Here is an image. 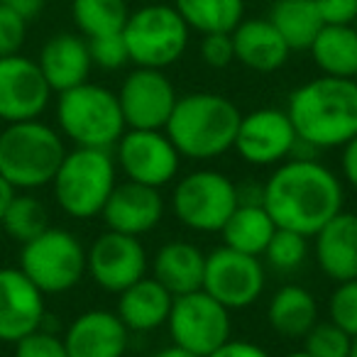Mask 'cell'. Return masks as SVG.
Masks as SVG:
<instances>
[{"label": "cell", "mask_w": 357, "mask_h": 357, "mask_svg": "<svg viewBox=\"0 0 357 357\" xmlns=\"http://www.w3.org/2000/svg\"><path fill=\"white\" fill-rule=\"evenodd\" d=\"M71 17L86 40L123 32L130 17L128 0H71Z\"/></svg>", "instance_id": "obj_30"}, {"label": "cell", "mask_w": 357, "mask_h": 357, "mask_svg": "<svg viewBox=\"0 0 357 357\" xmlns=\"http://www.w3.org/2000/svg\"><path fill=\"white\" fill-rule=\"evenodd\" d=\"M56 130L74 147L113 149L128 125L118 93L86 81L56 93Z\"/></svg>", "instance_id": "obj_6"}, {"label": "cell", "mask_w": 357, "mask_h": 357, "mask_svg": "<svg viewBox=\"0 0 357 357\" xmlns=\"http://www.w3.org/2000/svg\"><path fill=\"white\" fill-rule=\"evenodd\" d=\"M233 149L255 167H277L296 154L298 137L287 110L259 108L243 115Z\"/></svg>", "instance_id": "obj_15"}, {"label": "cell", "mask_w": 357, "mask_h": 357, "mask_svg": "<svg viewBox=\"0 0 357 357\" xmlns=\"http://www.w3.org/2000/svg\"><path fill=\"white\" fill-rule=\"evenodd\" d=\"M27 25L15 10L0 3V56L20 54L27 40Z\"/></svg>", "instance_id": "obj_37"}, {"label": "cell", "mask_w": 357, "mask_h": 357, "mask_svg": "<svg viewBox=\"0 0 357 357\" xmlns=\"http://www.w3.org/2000/svg\"><path fill=\"white\" fill-rule=\"evenodd\" d=\"M264 282H267V274L259 257L238 252L225 245L206 255L201 289L218 303H223L228 311H240L257 303L264 291Z\"/></svg>", "instance_id": "obj_12"}, {"label": "cell", "mask_w": 357, "mask_h": 357, "mask_svg": "<svg viewBox=\"0 0 357 357\" xmlns=\"http://www.w3.org/2000/svg\"><path fill=\"white\" fill-rule=\"evenodd\" d=\"M64 157L66 139L54 125L40 118L0 130V176L8 178L17 191H40L50 186Z\"/></svg>", "instance_id": "obj_4"}, {"label": "cell", "mask_w": 357, "mask_h": 357, "mask_svg": "<svg viewBox=\"0 0 357 357\" xmlns=\"http://www.w3.org/2000/svg\"><path fill=\"white\" fill-rule=\"evenodd\" d=\"M308 52L323 76H337V79L357 76L355 25H323Z\"/></svg>", "instance_id": "obj_27"}, {"label": "cell", "mask_w": 357, "mask_h": 357, "mask_svg": "<svg viewBox=\"0 0 357 357\" xmlns=\"http://www.w3.org/2000/svg\"><path fill=\"white\" fill-rule=\"evenodd\" d=\"M0 228L10 240L25 245L50 228V211L37 199L35 191H17Z\"/></svg>", "instance_id": "obj_31"}, {"label": "cell", "mask_w": 357, "mask_h": 357, "mask_svg": "<svg viewBox=\"0 0 357 357\" xmlns=\"http://www.w3.org/2000/svg\"><path fill=\"white\" fill-rule=\"evenodd\" d=\"M152 277L162 284L174 296L199 291L204 287V269L206 255L199 245L186 243V240H172L162 245L149 262Z\"/></svg>", "instance_id": "obj_23"}, {"label": "cell", "mask_w": 357, "mask_h": 357, "mask_svg": "<svg viewBox=\"0 0 357 357\" xmlns=\"http://www.w3.org/2000/svg\"><path fill=\"white\" fill-rule=\"evenodd\" d=\"M233 47H235V61H240L248 69L257 74H272L282 69L289 61V45L277 32V27L262 17H250L243 20L233 32Z\"/></svg>", "instance_id": "obj_22"}, {"label": "cell", "mask_w": 357, "mask_h": 357, "mask_svg": "<svg viewBox=\"0 0 357 357\" xmlns=\"http://www.w3.org/2000/svg\"><path fill=\"white\" fill-rule=\"evenodd\" d=\"M13 357H69L66 345L61 335L40 328V331L30 333L22 340L15 342V355Z\"/></svg>", "instance_id": "obj_36"}, {"label": "cell", "mask_w": 357, "mask_h": 357, "mask_svg": "<svg viewBox=\"0 0 357 357\" xmlns=\"http://www.w3.org/2000/svg\"><path fill=\"white\" fill-rule=\"evenodd\" d=\"M69 357H125L130 331L108 308H89L66 326L61 335Z\"/></svg>", "instance_id": "obj_19"}, {"label": "cell", "mask_w": 357, "mask_h": 357, "mask_svg": "<svg viewBox=\"0 0 357 357\" xmlns=\"http://www.w3.org/2000/svg\"><path fill=\"white\" fill-rule=\"evenodd\" d=\"M17 189L8 181V178L0 176V223H3V218H6L8 208H10L13 199H15Z\"/></svg>", "instance_id": "obj_43"}, {"label": "cell", "mask_w": 357, "mask_h": 357, "mask_svg": "<svg viewBox=\"0 0 357 357\" xmlns=\"http://www.w3.org/2000/svg\"><path fill=\"white\" fill-rule=\"evenodd\" d=\"M313 255L333 282L357 279V213L340 211L313 235Z\"/></svg>", "instance_id": "obj_20"}, {"label": "cell", "mask_w": 357, "mask_h": 357, "mask_svg": "<svg viewBox=\"0 0 357 357\" xmlns=\"http://www.w3.org/2000/svg\"><path fill=\"white\" fill-rule=\"evenodd\" d=\"M0 3H3V6H8L10 10H15L25 22H32V20H37V17L42 15L47 0H0Z\"/></svg>", "instance_id": "obj_42"}, {"label": "cell", "mask_w": 357, "mask_h": 357, "mask_svg": "<svg viewBox=\"0 0 357 357\" xmlns=\"http://www.w3.org/2000/svg\"><path fill=\"white\" fill-rule=\"evenodd\" d=\"M303 350L313 357H350L352 337L331 321H318L303 335Z\"/></svg>", "instance_id": "obj_33"}, {"label": "cell", "mask_w": 357, "mask_h": 357, "mask_svg": "<svg viewBox=\"0 0 357 357\" xmlns=\"http://www.w3.org/2000/svg\"><path fill=\"white\" fill-rule=\"evenodd\" d=\"M259 199L277 228L313 238L342 211L345 191L331 167L313 157L294 154L274 167L262 184Z\"/></svg>", "instance_id": "obj_1"}, {"label": "cell", "mask_w": 357, "mask_h": 357, "mask_svg": "<svg viewBox=\"0 0 357 357\" xmlns=\"http://www.w3.org/2000/svg\"><path fill=\"white\" fill-rule=\"evenodd\" d=\"M17 267L45 296L66 294L86 277V248L71 230L50 225L22 245Z\"/></svg>", "instance_id": "obj_9"}, {"label": "cell", "mask_w": 357, "mask_h": 357, "mask_svg": "<svg viewBox=\"0 0 357 357\" xmlns=\"http://www.w3.org/2000/svg\"><path fill=\"white\" fill-rule=\"evenodd\" d=\"M118 100L130 130H164L178 96L162 69L137 66L120 84Z\"/></svg>", "instance_id": "obj_16"}, {"label": "cell", "mask_w": 357, "mask_h": 357, "mask_svg": "<svg viewBox=\"0 0 357 357\" xmlns=\"http://www.w3.org/2000/svg\"><path fill=\"white\" fill-rule=\"evenodd\" d=\"M328 321L357 337V279L350 282H337L328 298Z\"/></svg>", "instance_id": "obj_34"}, {"label": "cell", "mask_w": 357, "mask_h": 357, "mask_svg": "<svg viewBox=\"0 0 357 357\" xmlns=\"http://www.w3.org/2000/svg\"><path fill=\"white\" fill-rule=\"evenodd\" d=\"M52 93L37 59L25 54L0 56V123H25L45 115Z\"/></svg>", "instance_id": "obj_14"}, {"label": "cell", "mask_w": 357, "mask_h": 357, "mask_svg": "<svg viewBox=\"0 0 357 357\" xmlns=\"http://www.w3.org/2000/svg\"><path fill=\"white\" fill-rule=\"evenodd\" d=\"M37 64L54 93L86 84L91 69H93L89 40L84 35H74V32H59L42 45Z\"/></svg>", "instance_id": "obj_21"}, {"label": "cell", "mask_w": 357, "mask_h": 357, "mask_svg": "<svg viewBox=\"0 0 357 357\" xmlns=\"http://www.w3.org/2000/svg\"><path fill=\"white\" fill-rule=\"evenodd\" d=\"M208 357H272L262 345L252 340H233L230 337L228 342L218 347L215 352H211Z\"/></svg>", "instance_id": "obj_40"}, {"label": "cell", "mask_w": 357, "mask_h": 357, "mask_svg": "<svg viewBox=\"0 0 357 357\" xmlns=\"http://www.w3.org/2000/svg\"><path fill=\"white\" fill-rule=\"evenodd\" d=\"M164 211L167 204H164L162 189L135 184L125 178L123 184H115L113 194L100 211V218L108 230L142 238L162 223Z\"/></svg>", "instance_id": "obj_18"}, {"label": "cell", "mask_w": 357, "mask_h": 357, "mask_svg": "<svg viewBox=\"0 0 357 357\" xmlns=\"http://www.w3.org/2000/svg\"><path fill=\"white\" fill-rule=\"evenodd\" d=\"M240 204V186L218 169H196L176 178L172 191L174 215L194 233H220Z\"/></svg>", "instance_id": "obj_8"}, {"label": "cell", "mask_w": 357, "mask_h": 357, "mask_svg": "<svg viewBox=\"0 0 357 357\" xmlns=\"http://www.w3.org/2000/svg\"><path fill=\"white\" fill-rule=\"evenodd\" d=\"M340 149H342V154H340L342 178H345V184H350L352 189L357 191V135Z\"/></svg>", "instance_id": "obj_41"}, {"label": "cell", "mask_w": 357, "mask_h": 357, "mask_svg": "<svg viewBox=\"0 0 357 357\" xmlns=\"http://www.w3.org/2000/svg\"><path fill=\"white\" fill-rule=\"evenodd\" d=\"M118 184V164L113 149L74 147L66 149L54 178L52 194L61 211L74 220L100 215L105 201Z\"/></svg>", "instance_id": "obj_5"}, {"label": "cell", "mask_w": 357, "mask_h": 357, "mask_svg": "<svg viewBox=\"0 0 357 357\" xmlns=\"http://www.w3.org/2000/svg\"><path fill=\"white\" fill-rule=\"evenodd\" d=\"M89 52H91V61H93V66H98V69H103V71H118L130 61L128 47H125V40H123V32L89 40Z\"/></svg>", "instance_id": "obj_35"}, {"label": "cell", "mask_w": 357, "mask_h": 357, "mask_svg": "<svg viewBox=\"0 0 357 357\" xmlns=\"http://www.w3.org/2000/svg\"><path fill=\"white\" fill-rule=\"evenodd\" d=\"M350 357H357V337H352V350H350Z\"/></svg>", "instance_id": "obj_46"}, {"label": "cell", "mask_w": 357, "mask_h": 357, "mask_svg": "<svg viewBox=\"0 0 357 357\" xmlns=\"http://www.w3.org/2000/svg\"><path fill=\"white\" fill-rule=\"evenodd\" d=\"M267 321L279 335L303 337L318 323V298L301 284H287L269 298Z\"/></svg>", "instance_id": "obj_26"}, {"label": "cell", "mask_w": 357, "mask_h": 357, "mask_svg": "<svg viewBox=\"0 0 357 357\" xmlns=\"http://www.w3.org/2000/svg\"><path fill=\"white\" fill-rule=\"evenodd\" d=\"M308 240L311 238H306V235H301V233L277 228L262 257L267 259L269 267L277 269V272H294V269H298L306 262L308 250H311Z\"/></svg>", "instance_id": "obj_32"}, {"label": "cell", "mask_w": 357, "mask_h": 357, "mask_svg": "<svg viewBox=\"0 0 357 357\" xmlns=\"http://www.w3.org/2000/svg\"><path fill=\"white\" fill-rule=\"evenodd\" d=\"M201 59L211 69H225L235 61V47L230 32H211L201 40Z\"/></svg>", "instance_id": "obj_38"}, {"label": "cell", "mask_w": 357, "mask_h": 357, "mask_svg": "<svg viewBox=\"0 0 357 357\" xmlns=\"http://www.w3.org/2000/svg\"><path fill=\"white\" fill-rule=\"evenodd\" d=\"M274 230L277 225L262 206V201H240L230 218L225 220L220 235H223L225 248L252 255V257H262Z\"/></svg>", "instance_id": "obj_25"}, {"label": "cell", "mask_w": 357, "mask_h": 357, "mask_svg": "<svg viewBox=\"0 0 357 357\" xmlns=\"http://www.w3.org/2000/svg\"><path fill=\"white\" fill-rule=\"evenodd\" d=\"M172 345L184 347L199 357H208L233 335L230 311L204 289L174 296L167 318Z\"/></svg>", "instance_id": "obj_10"}, {"label": "cell", "mask_w": 357, "mask_h": 357, "mask_svg": "<svg viewBox=\"0 0 357 357\" xmlns=\"http://www.w3.org/2000/svg\"><path fill=\"white\" fill-rule=\"evenodd\" d=\"M118 172L128 181L164 189L178 176L181 154L164 130H125L113 147Z\"/></svg>", "instance_id": "obj_11"}, {"label": "cell", "mask_w": 357, "mask_h": 357, "mask_svg": "<svg viewBox=\"0 0 357 357\" xmlns=\"http://www.w3.org/2000/svg\"><path fill=\"white\" fill-rule=\"evenodd\" d=\"M355 30H357V20H355Z\"/></svg>", "instance_id": "obj_47"}, {"label": "cell", "mask_w": 357, "mask_h": 357, "mask_svg": "<svg viewBox=\"0 0 357 357\" xmlns=\"http://www.w3.org/2000/svg\"><path fill=\"white\" fill-rule=\"evenodd\" d=\"M174 294L167 291L154 277H142L118 294L115 313L128 326L130 333H152L167 326Z\"/></svg>", "instance_id": "obj_24"}, {"label": "cell", "mask_w": 357, "mask_h": 357, "mask_svg": "<svg viewBox=\"0 0 357 357\" xmlns=\"http://www.w3.org/2000/svg\"><path fill=\"white\" fill-rule=\"evenodd\" d=\"M287 115L301 147L340 149L357 135L355 79L318 76L298 86L287 103Z\"/></svg>", "instance_id": "obj_2"}, {"label": "cell", "mask_w": 357, "mask_h": 357, "mask_svg": "<svg viewBox=\"0 0 357 357\" xmlns=\"http://www.w3.org/2000/svg\"><path fill=\"white\" fill-rule=\"evenodd\" d=\"M149 272V257L139 238L105 230L86 250V274L96 287L120 294Z\"/></svg>", "instance_id": "obj_13"}, {"label": "cell", "mask_w": 357, "mask_h": 357, "mask_svg": "<svg viewBox=\"0 0 357 357\" xmlns=\"http://www.w3.org/2000/svg\"><path fill=\"white\" fill-rule=\"evenodd\" d=\"M149 357H199V355H194V352L184 350V347H178V345H169V347L157 350L154 355H149Z\"/></svg>", "instance_id": "obj_44"}, {"label": "cell", "mask_w": 357, "mask_h": 357, "mask_svg": "<svg viewBox=\"0 0 357 357\" xmlns=\"http://www.w3.org/2000/svg\"><path fill=\"white\" fill-rule=\"evenodd\" d=\"M45 294L20 267H0V342L15 345L30 333L45 328Z\"/></svg>", "instance_id": "obj_17"}, {"label": "cell", "mask_w": 357, "mask_h": 357, "mask_svg": "<svg viewBox=\"0 0 357 357\" xmlns=\"http://www.w3.org/2000/svg\"><path fill=\"white\" fill-rule=\"evenodd\" d=\"M243 113L230 98L218 93L178 96L164 132L178 154L196 162L218 159L235 144Z\"/></svg>", "instance_id": "obj_3"}, {"label": "cell", "mask_w": 357, "mask_h": 357, "mask_svg": "<svg viewBox=\"0 0 357 357\" xmlns=\"http://www.w3.org/2000/svg\"><path fill=\"white\" fill-rule=\"evenodd\" d=\"M191 30L174 6L147 3L130 10L123 27V40L130 61L147 69H167L184 56Z\"/></svg>", "instance_id": "obj_7"}, {"label": "cell", "mask_w": 357, "mask_h": 357, "mask_svg": "<svg viewBox=\"0 0 357 357\" xmlns=\"http://www.w3.org/2000/svg\"><path fill=\"white\" fill-rule=\"evenodd\" d=\"M269 22L277 27L291 52H308L323 27L321 13L313 0H277L269 13Z\"/></svg>", "instance_id": "obj_28"}, {"label": "cell", "mask_w": 357, "mask_h": 357, "mask_svg": "<svg viewBox=\"0 0 357 357\" xmlns=\"http://www.w3.org/2000/svg\"><path fill=\"white\" fill-rule=\"evenodd\" d=\"M174 8L201 35L233 32L245 17V0H174Z\"/></svg>", "instance_id": "obj_29"}, {"label": "cell", "mask_w": 357, "mask_h": 357, "mask_svg": "<svg viewBox=\"0 0 357 357\" xmlns=\"http://www.w3.org/2000/svg\"><path fill=\"white\" fill-rule=\"evenodd\" d=\"M355 84H357V76H355Z\"/></svg>", "instance_id": "obj_48"}, {"label": "cell", "mask_w": 357, "mask_h": 357, "mask_svg": "<svg viewBox=\"0 0 357 357\" xmlns=\"http://www.w3.org/2000/svg\"><path fill=\"white\" fill-rule=\"evenodd\" d=\"M323 25H355L357 0H313Z\"/></svg>", "instance_id": "obj_39"}, {"label": "cell", "mask_w": 357, "mask_h": 357, "mask_svg": "<svg viewBox=\"0 0 357 357\" xmlns=\"http://www.w3.org/2000/svg\"><path fill=\"white\" fill-rule=\"evenodd\" d=\"M284 357H313V355L306 350H296V352H289V355H284Z\"/></svg>", "instance_id": "obj_45"}]
</instances>
